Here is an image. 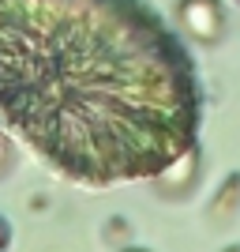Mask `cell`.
Here are the masks:
<instances>
[{
    "instance_id": "cell-1",
    "label": "cell",
    "mask_w": 240,
    "mask_h": 252,
    "mask_svg": "<svg viewBox=\"0 0 240 252\" xmlns=\"http://www.w3.org/2000/svg\"><path fill=\"white\" fill-rule=\"evenodd\" d=\"M0 121L56 173L109 189L195 143L203 91L146 0H0Z\"/></svg>"
},
{
    "instance_id": "cell-2",
    "label": "cell",
    "mask_w": 240,
    "mask_h": 252,
    "mask_svg": "<svg viewBox=\"0 0 240 252\" xmlns=\"http://www.w3.org/2000/svg\"><path fill=\"white\" fill-rule=\"evenodd\" d=\"M177 19L184 38L199 45H214L225 31V8L221 0H180L177 4Z\"/></svg>"
},
{
    "instance_id": "cell-3",
    "label": "cell",
    "mask_w": 240,
    "mask_h": 252,
    "mask_svg": "<svg viewBox=\"0 0 240 252\" xmlns=\"http://www.w3.org/2000/svg\"><path fill=\"white\" fill-rule=\"evenodd\" d=\"M199 166H203V155H199V143H191L188 151H180L169 166H161L154 173V185L158 192H165V196H180V192H188L191 185L199 181Z\"/></svg>"
},
{
    "instance_id": "cell-4",
    "label": "cell",
    "mask_w": 240,
    "mask_h": 252,
    "mask_svg": "<svg viewBox=\"0 0 240 252\" xmlns=\"http://www.w3.org/2000/svg\"><path fill=\"white\" fill-rule=\"evenodd\" d=\"M4 249H8V222L0 219V252H4Z\"/></svg>"
},
{
    "instance_id": "cell-5",
    "label": "cell",
    "mask_w": 240,
    "mask_h": 252,
    "mask_svg": "<svg viewBox=\"0 0 240 252\" xmlns=\"http://www.w3.org/2000/svg\"><path fill=\"white\" fill-rule=\"evenodd\" d=\"M225 252H240V245H233V249H225Z\"/></svg>"
},
{
    "instance_id": "cell-6",
    "label": "cell",
    "mask_w": 240,
    "mask_h": 252,
    "mask_svg": "<svg viewBox=\"0 0 240 252\" xmlns=\"http://www.w3.org/2000/svg\"><path fill=\"white\" fill-rule=\"evenodd\" d=\"M124 252H146V249H124Z\"/></svg>"
}]
</instances>
